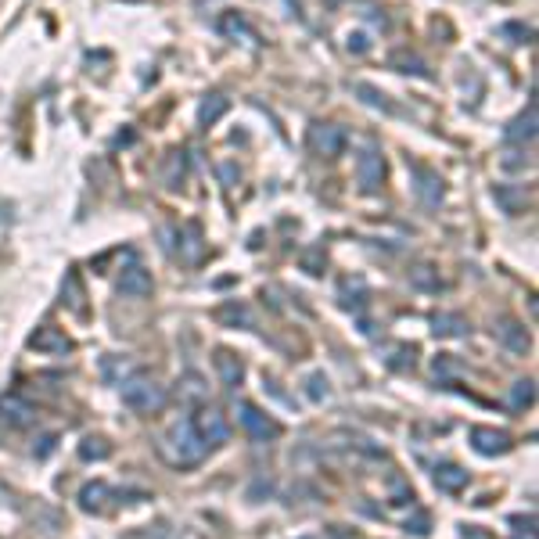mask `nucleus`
<instances>
[{
    "label": "nucleus",
    "instance_id": "1",
    "mask_svg": "<svg viewBox=\"0 0 539 539\" xmlns=\"http://www.w3.org/2000/svg\"><path fill=\"white\" fill-rule=\"evenodd\" d=\"M162 453H166V460L176 464V467H191V464H198V460L209 453V446L202 442L195 421L187 417V421H180V424L169 431V439L162 442Z\"/></svg>",
    "mask_w": 539,
    "mask_h": 539
},
{
    "label": "nucleus",
    "instance_id": "2",
    "mask_svg": "<svg viewBox=\"0 0 539 539\" xmlns=\"http://www.w3.org/2000/svg\"><path fill=\"white\" fill-rule=\"evenodd\" d=\"M122 403L130 410H141V414H155V410H162V403H166V389L148 382V377H137V382L122 385Z\"/></svg>",
    "mask_w": 539,
    "mask_h": 539
},
{
    "label": "nucleus",
    "instance_id": "3",
    "mask_svg": "<svg viewBox=\"0 0 539 539\" xmlns=\"http://www.w3.org/2000/svg\"><path fill=\"white\" fill-rule=\"evenodd\" d=\"M309 148L324 158H338L345 148V130L335 122H313L309 126Z\"/></svg>",
    "mask_w": 539,
    "mask_h": 539
},
{
    "label": "nucleus",
    "instance_id": "4",
    "mask_svg": "<svg viewBox=\"0 0 539 539\" xmlns=\"http://www.w3.org/2000/svg\"><path fill=\"white\" fill-rule=\"evenodd\" d=\"M356 180L363 187V195H377L382 191V180H385V162L377 148H363L360 158H356Z\"/></svg>",
    "mask_w": 539,
    "mask_h": 539
},
{
    "label": "nucleus",
    "instance_id": "5",
    "mask_svg": "<svg viewBox=\"0 0 539 539\" xmlns=\"http://www.w3.org/2000/svg\"><path fill=\"white\" fill-rule=\"evenodd\" d=\"M238 421L245 424V431H248L252 439H259V442L280 435V424H277L273 417H266L263 410H256L252 403H241V406H238Z\"/></svg>",
    "mask_w": 539,
    "mask_h": 539
},
{
    "label": "nucleus",
    "instance_id": "6",
    "mask_svg": "<svg viewBox=\"0 0 539 539\" xmlns=\"http://www.w3.org/2000/svg\"><path fill=\"white\" fill-rule=\"evenodd\" d=\"M0 421H4L8 428H29L37 421V410L29 406L22 396H4L0 399Z\"/></svg>",
    "mask_w": 539,
    "mask_h": 539
},
{
    "label": "nucleus",
    "instance_id": "7",
    "mask_svg": "<svg viewBox=\"0 0 539 539\" xmlns=\"http://www.w3.org/2000/svg\"><path fill=\"white\" fill-rule=\"evenodd\" d=\"M191 421H195V428H198V435H202L205 446H219V442H227V435H230L223 414H216V410H202V414L191 417Z\"/></svg>",
    "mask_w": 539,
    "mask_h": 539
},
{
    "label": "nucleus",
    "instance_id": "8",
    "mask_svg": "<svg viewBox=\"0 0 539 539\" xmlns=\"http://www.w3.org/2000/svg\"><path fill=\"white\" fill-rule=\"evenodd\" d=\"M471 446L479 450L482 457H496L511 450V435L496 431V428H471Z\"/></svg>",
    "mask_w": 539,
    "mask_h": 539
},
{
    "label": "nucleus",
    "instance_id": "9",
    "mask_svg": "<svg viewBox=\"0 0 539 539\" xmlns=\"http://www.w3.org/2000/svg\"><path fill=\"white\" fill-rule=\"evenodd\" d=\"M119 295H126V299H144V295H151V273L144 270V266H126L122 270V277H119Z\"/></svg>",
    "mask_w": 539,
    "mask_h": 539
},
{
    "label": "nucleus",
    "instance_id": "10",
    "mask_svg": "<svg viewBox=\"0 0 539 539\" xmlns=\"http://www.w3.org/2000/svg\"><path fill=\"white\" fill-rule=\"evenodd\" d=\"M29 345H33L37 353H58V356H65L69 349H72V342L61 335L58 327H40L33 338H29Z\"/></svg>",
    "mask_w": 539,
    "mask_h": 539
},
{
    "label": "nucleus",
    "instance_id": "11",
    "mask_svg": "<svg viewBox=\"0 0 539 539\" xmlns=\"http://www.w3.org/2000/svg\"><path fill=\"white\" fill-rule=\"evenodd\" d=\"M216 370H219V377H223V385H227V389H238V385L245 382V367H241V360H238L234 353H227V349H219V353H216Z\"/></svg>",
    "mask_w": 539,
    "mask_h": 539
},
{
    "label": "nucleus",
    "instance_id": "12",
    "mask_svg": "<svg viewBox=\"0 0 539 539\" xmlns=\"http://www.w3.org/2000/svg\"><path fill=\"white\" fill-rule=\"evenodd\" d=\"M532 137H535V105H528V112L518 115V119L503 130V141H511V144H525V141H532Z\"/></svg>",
    "mask_w": 539,
    "mask_h": 539
},
{
    "label": "nucleus",
    "instance_id": "13",
    "mask_svg": "<svg viewBox=\"0 0 539 539\" xmlns=\"http://www.w3.org/2000/svg\"><path fill=\"white\" fill-rule=\"evenodd\" d=\"M496 338L511 349V353H525L528 349V335H525V327L521 324H514V320H500V327H496Z\"/></svg>",
    "mask_w": 539,
    "mask_h": 539
},
{
    "label": "nucleus",
    "instance_id": "14",
    "mask_svg": "<svg viewBox=\"0 0 539 539\" xmlns=\"http://www.w3.org/2000/svg\"><path fill=\"white\" fill-rule=\"evenodd\" d=\"M435 486L442 493H457V489L467 486V471H460L457 464H439L435 467Z\"/></svg>",
    "mask_w": 539,
    "mask_h": 539
},
{
    "label": "nucleus",
    "instance_id": "15",
    "mask_svg": "<svg viewBox=\"0 0 539 539\" xmlns=\"http://www.w3.org/2000/svg\"><path fill=\"white\" fill-rule=\"evenodd\" d=\"M414 173H417V195L428 205H439V198H442V180H439V173L421 169V166H414Z\"/></svg>",
    "mask_w": 539,
    "mask_h": 539
},
{
    "label": "nucleus",
    "instance_id": "16",
    "mask_svg": "<svg viewBox=\"0 0 539 539\" xmlns=\"http://www.w3.org/2000/svg\"><path fill=\"white\" fill-rule=\"evenodd\" d=\"M108 496H115L105 482H93V486H83V493H79V507H83V511H93V514H98V511H105V500Z\"/></svg>",
    "mask_w": 539,
    "mask_h": 539
},
{
    "label": "nucleus",
    "instance_id": "17",
    "mask_svg": "<svg viewBox=\"0 0 539 539\" xmlns=\"http://www.w3.org/2000/svg\"><path fill=\"white\" fill-rule=\"evenodd\" d=\"M219 33H227L230 40H245V44H252V40H256V33H252V29H248V22H245L238 11H230V15H223V18H219Z\"/></svg>",
    "mask_w": 539,
    "mask_h": 539
},
{
    "label": "nucleus",
    "instance_id": "18",
    "mask_svg": "<svg viewBox=\"0 0 539 539\" xmlns=\"http://www.w3.org/2000/svg\"><path fill=\"white\" fill-rule=\"evenodd\" d=\"M431 331L439 338H460V335H467V324H464V316H457V313H439Z\"/></svg>",
    "mask_w": 539,
    "mask_h": 539
},
{
    "label": "nucleus",
    "instance_id": "19",
    "mask_svg": "<svg viewBox=\"0 0 539 539\" xmlns=\"http://www.w3.org/2000/svg\"><path fill=\"white\" fill-rule=\"evenodd\" d=\"M176 396H180V403H202L209 396V385L202 382V374H187L176 389Z\"/></svg>",
    "mask_w": 539,
    "mask_h": 539
},
{
    "label": "nucleus",
    "instance_id": "20",
    "mask_svg": "<svg viewBox=\"0 0 539 539\" xmlns=\"http://www.w3.org/2000/svg\"><path fill=\"white\" fill-rule=\"evenodd\" d=\"M180 241H183V259H187V263H198V259H202V252H205L198 223H187L183 234H180Z\"/></svg>",
    "mask_w": 539,
    "mask_h": 539
},
{
    "label": "nucleus",
    "instance_id": "21",
    "mask_svg": "<svg viewBox=\"0 0 539 539\" xmlns=\"http://www.w3.org/2000/svg\"><path fill=\"white\" fill-rule=\"evenodd\" d=\"M338 295H342V306H345V309H363V302H367V299H363L367 288H363L360 277H356V280H342V292H338Z\"/></svg>",
    "mask_w": 539,
    "mask_h": 539
},
{
    "label": "nucleus",
    "instance_id": "22",
    "mask_svg": "<svg viewBox=\"0 0 539 539\" xmlns=\"http://www.w3.org/2000/svg\"><path fill=\"white\" fill-rule=\"evenodd\" d=\"M216 316H219L223 324H234V327H238V324H241V327H252V313H248V306H241V302H227Z\"/></svg>",
    "mask_w": 539,
    "mask_h": 539
},
{
    "label": "nucleus",
    "instance_id": "23",
    "mask_svg": "<svg viewBox=\"0 0 539 539\" xmlns=\"http://www.w3.org/2000/svg\"><path fill=\"white\" fill-rule=\"evenodd\" d=\"M227 112V98H219V93H212V98H205L202 101V108H198V122L202 126H212L219 115Z\"/></svg>",
    "mask_w": 539,
    "mask_h": 539
},
{
    "label": "nucleus",
    "instance_id": "24",
    "mask_svg": "<svg viewBox=\"0 0 539 539\" xmlns=\"http://www.w3.org/2000/svg\"><path fill=\"white\" fill-rule=\"evenodd\" d=\"M392 65H396L399 72H414V76H421V79H428V76H431V72L424 69V61H421L417 54H406V51L392 54Z\"/></svg>",
    "mask_w": 539,
    "mask_h": 539
},
{
    "label": "nucleus",
    "instance_id": "25",
    "mask_svg": "<svg viewBox=\"0 0 539 539\" xmlns=\"http://www.w3.org/2000/svg\"><path fill=\"white\" fill-rule=\"evenodd\" d=\"M183 173H187V155H183V151H173V155H169V169L162 173V183H166V187H180Z\"/></svg>",
    "mask_w": 539,
    "mask_h": 539
},
{
    "label": "nucleus",
    "instance_id": "26",
    "mask_svg": "<svg viewBox=\"0 0 539 539\" xmlns=\"http://www.w3.org/2000/svg\"><path fill=\"white\" fill-rule=\"evenodd\" d=\"M389 353H392V356H385V363H389L392 370L414 367V345H389Z\"/></svg>",
    "mask_w": 539,
    "mask_h": 539
},
{
    "label": "nucleus",
    "instance_id": "27",
    "mask_svg": "<svg viewBox=\"0 0 539 539\" xmlns=\"http://www.w3.org/2000/svg\"><path fill=\"white\" fill-rule=\"evenodd\" d=\"M496 202H500L507 212H521V209L528 205L525 191H511V187H496Z\"/></svg>",
    "mask_w": 539,
    "mask_h": 539
},
{
    "label": "nucleus",
    "instance_id": "28",
    "mask_svg": "<svg viewBox=\"0 0 539 539\" xmlns=\"http://www.w3.org/2000/svg\"><path fill=\"white\" fill-rule=\"evenodd\" d=\"M410 284L421 292H439V273H431V266H414L410 270Z\"/></svg>",
    "mask_w": 539,
    "mask_h": 539
},
{
    "label": "nucleus",
    "instance_id": "29",
    "mask_svg": "<svg viewBox=\"0 0 539 539\" xmlns=\"http://www.w3.org/2000/svg\"><path fill=\"white\" fill-rule=\"evenodd\" d=\"M353 90L360 93V98H363V101H367L370 108H382V112H396V108H392V105L385 101V93H382V90H374L370 83H356Z\"/></svg>",
    "mask_w": 539,
    "mask_h": 539
},
{
    "label": "nucleus",
    "instance_id": "30",
    "mask_svg": "<svg viewBox=\"0 0 539 539\" xmlns=\"http://www.w3.org/2000/svg\"><path fill=\"white\" fill-rule=\"evenodd\" d=\"M112 453V446L105 439H83V446H79V457L83 460H105Z\"/></svg>",
    "mask_w": 539,
    "mask_h": 539
},
{
    "label": "nucleus",
    "instance_id": "31",
    "mask_svg": "<svg viewBox=\"0 0 539 539\" xmlns=\"http://www.w3.org/2000/svg\"><path fill=\"white\" fill-rule=\"evenodd\" d=\"M532 399H535V389H532V382H518V385L511 389V406H514V410H525V406H532Z\"/></svg>",
    "mask_w": 539,
    "mask_h": 539
},
{
    "label": "nucleus",
    "instance_id": "32",
    "mask_svg": "<svg viewBox=\"0 0 539 539\" xmlns=\"http://www.w3.org/2000/svg\"><path fill=\"white\" fill-rule=\"evenodd\" d=\"M389 486H392V503H410V500H414V489H410L399 474H392Z\"/></svg>",
    "mask_w": 539,
    "mask_h": 539
},
{
    "label": "nucleus",
    "instance_id": "33",
    "mask_svg": "<svg viewBox=\"0 0 539 539\" xmlns=\"http://www.w3.org/2000/svg\"><path fill=\"white\" fill-rule=\"evenodd\" d=\"M428 525H431V518H428L424 511H417L414 518H406V532H414V535H421V539L428 535Z\"/></svg>",
    "mask_w": 539,
    "mask_h": 539
},
{
    "label": "nucleus",
    "instance_id": "34",
    "mask_svg": "<svg viewBox=\"0 0 539 539\" xmlns=\"http://www.w3.org/2000/svg\"><path fill=\"white\" fill-rule=\"evenodd\" d=\"M500 37H514L511 44H521V40H528V37H532V29H528V25L511 22V25H503V29H500Z\"/></svg>",
    "mask_w": 539,
    "mask_h": 539
},
{
    "label": "nucleus",
    "instance_id": "35",
    "mask_svg": "<svg viewBox=\"0 0 539 539\" xmlns=\"http://www.w3.org/2000/svg\"><path fill=\"white\" fill-rule=\"evenodd\" d=\"M306 392H309V399H316V403H320V399L327 396V382H324V374H313V377H309V389H306Z\"/></svg>",
    "mask_w": 539,
    "mask_h": 539
},
{
    "label": "nucleus",
    "instance_id": "36",
    "mask_svg": "<svg viewBox=\"0 0 539 539\" xmlns=\"http://www.w3.org/2000/svg\"><path fill=\"white\" fill-rule=\"evenodd\" d=\"M69 306L76 309V313H83V292H79V280H76V273H69Z\"/></svg>",
    "mask_w": 539,
    "mask_h": 539
},
{
    "label": "nucleus",
    "instance_id": "37",
    "mask_svg": "<svg viewBox=\"0 0 539 539\" xmlns=\"http://www.w3.org/2000/svg\"><path fill=\"white\" fill-rule=\"evenodd\" d=\"M370 44H367V37L363 33H349V51H353V54H363Z\"/></svg>",
    "mask_w": 539,
    "mask_h": 539
},
{
    "label": "nucleus",
    "instance_id": "38",
    "mask_svg": "<svg viewBox=\"0 0 539 539\" xmlns=\"http://www.w3.org/2000/svg\"><path fill=\"white\" fill-rule=\"evenodd\" d=\"M270 489H273V486H270L266 479H259L256 486H252V489H248V500H259V496H263V493H270Z\"/></svg>",
    "mask_w": 539,
    "mask_h": 539
},
{
    "label": "nucleus",
    "instance_id": "39",
    "mask_svg": "<svg viewBox=\"0 0 539 539\" xmlns=\"http://www.w3.org/2000/svg\"><path fill=\"white\" fill-rule=\"evenodd\" d=\"M219 176H223V180H227V187H230V183L238 180V169H234V166H219Z\"/></svg>",
    "mask_w": 539,
    "mask_h": 539
},
{
    "label": "nucleus",
    "instance_id": "40",
    "mask_svg": "<svg viewBox=\"0 0 539 539\" xmlns=\"http://www.w3.org/2000/svg\"><path fill=\"white\" fill-rule=\"evenodd\" d=\"M122 144H134V134H130V130H126V134H119V137H115V148H122Z\"/></svg>",
    "mask_w": 539,
    "mask_h": 539
},
{
    "label": "nucleus",
    "instance_id": "41",
    "mask_svg": "<svg viewBox=\"0 0 539 539\" xmlns=\"http://www.w3.org/2000/svg\"><path fill=\"white\" fill-rule=\"evenodd\" d=\"M464 539H489V535L479 532V528H464Z\"/></svg>",
    "mask_w": 539,
    "mask_h": 539
}]
</instances>
